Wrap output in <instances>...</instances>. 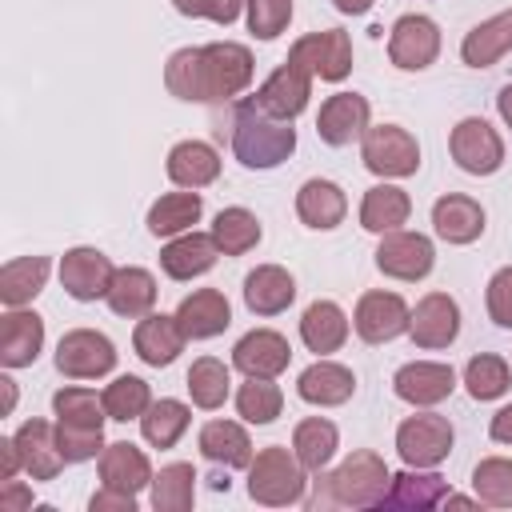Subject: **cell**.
Listing matches in <instances>:
<instances>
[{
    "mask_svg": "<svg viewBox=\"0 0 512 512\" xmlns=\"http://www.w3.org/2000/svg\"><path fill=\"white\" fill-rule=\"evenodd\" d=\"M252 52L236 40H216L200 48H180L164 64V88L176 100L192 104H220L240 96L252 84Z\"/></svg>",
    "mask_w": 512,
    "mask_h": 512,
    "instance_id": "cell-1",
    "label": "cell"
},
{
    "mask_svg": "<svg viewBox=\"0 0 512 512\" xmlns=\"http://www.w3.org/2000/svg\"><path fill=\"white\" fill-rule=\"evenodd\" d=\"M232 152L244 168H276L296 152V128L292 120H280L264 112L252 96L236 100L232 108Z\"/></svg>",
    "mask_w": 512,
    "mask_h": 512,
    "instance_id": "cell-2",
    "label": "cell"
},
{
    "mask_svg": "<svg viewBox=\"0 0 512 512\" xmlns=\"http://www.w3.org/2000/svg\"><path fill=\"white\" fill-rule=\"evenodd\" d=\"M52 412H56V436H60V452L68 464H84L92 456L104 452V396H96L92 388H60L52 396Z\"/></svg>",
    "mask_w": 512,
    "mask_h": 512,
    "instance_id": "cell-3",
    "label": "cell"
},
{
    "mask_svg": "<svg viewBox=\"0 0 512 512\" xmlns=\"http://www.w3.org/2000/svg\"><path fill=\"white\" fill-rule=\"evenodd\" d=\"M320 480H324V496H320V492L312 496L316 508H320V504L380 508L384 496H388V488H392V472H388V464H384L376 452H368V448L352 452L332 476H320Z\"/></svg>",
    "mask_w": 512,
    "mask_h": 512,
    "instance_id": "cell-4",
    "label": "cell"
},
{
    "mask_svg": "<svg viewBox=\"0 0 512 512\" xmlns=\"http://www.w3.org/2000/svg\"><path fill=\"white\" fill-rule=\"evenodd\" d=\"M304 464L296 460V452L272 444V448H260L248 464V496L256 504H268V508H288V504H300L304 500Z\"/></svg>",
    "mask_w": 512,
    "mask_h": 512,
    "instance_id": "cell-5",
    "label": "cell"
},
{
    "mask_svg": "<svg viewBox=\"0 0 512 512\" xmlns=\"http://www.w3.org/2000/svg\"><path fill=\"white\" fill-rule=\"evenodd\" d=\"M360 160L368 172H376L384 180H404L420 168V144L400 124H368V132L360 140Z\"/></svg>",
    "mask_w": 512,
    "mask_h": 512,
    "instance_id": "cell-6",
    "label": "cell"
},
{
    "mask_svg": "<svg viewBox=\"0 0 512 512\" xmlns=\"http://www.w3.org/2000/svg\"><path fill=\"white\" fill-rule=\"evenodd\" d=\"M452 424L440 412H416L396 428V452L408 468H436L452 452Z\"/></svg>",
    "mask_w": 512,
    "mask_h": 512,
    "instance_id": "cell-7",
    "label": "cell"
},
{
    "mask_svg": "<svg viewBox=\"0 0 512 512\" xmlns=\"http://www.w3.org/2000/svg\"><path fill=\"white\" fill-rule=\"evenodd\" d=\"M56 368L68 380H100L116 368V344L96 328H72L56 344Z\"/></svg>",
    "mask_w": 512,
    "mask_h": 512,
    "instance_id": "cell-8",
    "label": "cell"
},
{
    "mask_svg": "<svg viewBox=\"0 0 512 512\" xmlns=\"http://www.w3.org/2000/svg\"><path fill=\"white\" fill-rule=\"evenodd\" d=\"M288 60L312 72V80H344L352 72V40L344 28H324L308 32L288 48Z\"/></svg>",
    "mask_w": 512,
    "mask_h": 512,
    "instance_id": "cell-9",
    "label": "cell"
},
{
    "mask_svg": "<svg viewBox=\"0 0 512 512\" xmlns=\"http://www.w3.org/2000/svg\"><path fill=\"white\" fill-rule=\"evenodd\" d=\"M448 148H452V160L468 176H492L504 164V140H500V132L484 116H464L452 128Z\"/></svg>",
    "mask_w": 512,
    "mask_h": 512,
    "instance_id": "cell-10",
    "label": "cell"
},
{
    "mask_svg": "<svg viewBox=\"0 0 512 512\" xmlns=\"http://www.w3.org/2000/svg\"><path fill=\"white\" fill-rule=\"evenodd\" d=\"M440 56V28L432 16L408 12L388 32V60L404 72H424Z\"/></svg>",
    "mask_w": 512,
    "mask_h": 512,
    "instance_id": "cell-11",
    "label": "cell"
},
{
    "mask_svg": "<svg viewBox=\"0 0 512 512\" xmlns=\"http://www.w3.org/2000/svg\"><path fill=\"white\" fill-rule=\"evenodd\" d=\"M408 324H412V308H408L404 296H396V292L376 288V292H364V296L356 300L352 328H356V336L368 340V344H388V340H396L400 332H408Z\"/></svg>",
    "mask_w": 512,
    "mask_h": 512,
    "instance_id": "cell-12",
    "label": "cell"
},
{
    "mask_svg": "<svg viewBox=\"0 0 512 512\" xmlns=\"http://www.w3.org/2000/svg\"><path fill=\"white\" fill-rule=\"evenodd\" d=\"M436 264V248L424 232H384L376 248V268L392 280H424Z\"/></svg>",
    "mask_w": 512,
    "mask_h": 512,
    "instance_id": "cell-13",
    "label": "cell"
},
{
    "mask_svg": "<svg viewBox=\"0 0 512 512\" xmlns=\"http://www.w3.org/2000/svg\"><path fill=\"white\" fill-rule=\"evenodd\" d=\"M112 260L100 252V248H68L60 256V284L72 300H104L108 288H112Z\"/></svg>",
    "mask_w": 512,
    "mask_h": 512,
    "instance_id": "cell-14",
    "label": "cell"
},
{
    "mask_svg": "<svg viewBox=\"0 0 512 512\" xmlns=\"http://www.w3.org/2000/svg\"><path fill=\"white\" fill-rule=\"evenodd\" d=\"M408 336L416 348H448L456 336H460V304L448 296V292H428L416 308H412V324H408Z\"/></svg>",
    "mask_w": 512,
    "mask_h": 512,
    "instance_id": "cell-15",
    "label": "cell"
},
{
    "mask_svg": "<svg viewBox=\"0 0 512 512\" xmlns=\"http://www.w3.org/2000/svg\"><path fill=\"white\" fill-rule=\"evenodd\" d=\"M368 116H372V108H368V100H364L360 92H336V96H328V100L320 104L316 136H320L324 144H332V148H344V144H352V140H364Z\"/></svg>",
    "mask_w": 512,
    "mask_h": 512,
    "instance_id": "cell-16",
    "label": "cell"
},
{
    "mask_svg": "<svg viewBox=\"0 0 512 512\" xmlns=\"http://www.w3.org/2000/svg\"><path fill=\"white\" fill-rule=\"evenodd\" d=\"M392 388H396V396H400L404 404H412V408H432V404H440V400L452 396L456 372H452L448 364H440V360H412V364L396 368Z\"/></svg>",
    "mask_w": 512,
    "mask_h": 512,
    "instance_id": "cell-17",
    "label": "cell"
},
{
    "mask_svg": "<svg viewBox=\"0 0 512 512\" xmlns=\"http://www.w3.org/2000/svg\"><path fill=\"white\" fill-rule=\"evenodd\" d=\"M308 96H312V72H304L300 64L284 60L260 88H256V104L280 120H296L304 108H308Z\"/></svg>",
    "mask_w": 512,
    "mask_h": 512,
    "instance_id": "cell-18",
    "label": "cell"
},
{
    "mask_svg": "<svg viewBox=\"0 0 512 512\" xmlns=\"http://www.w3.org/2000/svg\"><path fill=\"white\" fill-rule=\"evenodd\" d=\"M288 360H292V344L272 328H252L232 348V364L244 376H272L276 380L288 368Z\"/></svg>",
    "mask_w": 512,
    "mask_h": 512,
    "instance_id": "cell-19",
    "label": "cell"
},
{
    "mask_svg": "<svg viewBox=\"0 0 512 512\" xmlns=\"http://www.w3.org/2000/svg\"><path fill=\"white\" fill-rule=\"evenodd\" d=\"M44 348V320L28 308H8L0 316V364L28 368Z\"/></svg>",
    "mask_w": 512,
    "mask_h": 512,
    "instance_id": "cell-20",
    "label": "cell"
},
{
    "mask_svg": "<svg viewBox=\"0 0 512 512\" xmlns=\"http://www.w3.org/2000/svg\"><path fill=\"white\" fill-rule=\"evenodd\" d=\"M184 328H180V320L176 316H164V312H148V316H140V324H136V332H132V348H136V356L144 360V364H152V368H168L180 352H184Z\"/></svg>",
    "mask_w": 512,
    "mask_h": 512,
    "instance_id": "cell-21",
    "label": "cell"
},
{
    "mask_svg": "<svg viewBox=\"0 0 512 512\" xmlns=\"http://www.w3.org/2000/svg\"><path fill=\"white\" fill-rule=\"evenodd\" d=\"M16 444H20V460H24V472L32 480H56L60 468L68 464L64 452H60V436L48 420H24L16 428Z\"/></svg>",
    "mask_w": 512,
    "mask_h": 512,
    "instance_id": "cell-22",
    "label": "cell"
},
{
    "mask_svg": "<svg viewBox=\"0 0 512 512\" xmlns=\"http://www.w3.org/2000/svg\"><path fill=\"white\" fill-rule=\"evenodd\" d=\"M220 248L212 240V232H180L172 236L164 248H160V268L172 276V280H192V276H204L212 264H216Z\"/></svg>",
    "mask_w": 512,
    "mask_h": 512,
    "instance_id": "cell-23",
    "label": "cell"
},
{
    "mask_svg": "<svg viewBox=\"0 0 512 512\" xmlns=\"http://www.w3.org/2000/svg\"><path fill=\"white\" fill-rule=\"evenodd\" d=\"M176 320H180V328H184L188 340H212V336H220L232 324V308H228V296L224 292L196 288L192 296L180 300Z\"/></svg>",
    "mask_w": 512,
    "mask_h": 512,
    "instance_id": "cell-24",
    "label": "cell"
},
{
    "mask_svg": "<svg viewBox=\"0 0 512 512\" xmlns=\"http://www.w3.org/2000/svg\"><path fill=\"white\" fill-rule=\"evenodd\" d=\"M296 392H300L304 404L336 408V404L352 400L356 376H352V368H344V364H336V360H316V364H308V368L296 376Z\"/></svg>",
    "mask_w": 512,
    "mask_h": 512,
    "instance_id": "cell-25",
    "label": "cell"
},
{
    "mask_svg": "<svg viewBox=\"0 0 512 512\" xmlns=\"http://www.w3.org/2000/svg\"><path fill=\"white\" fill-rule=\"evenodd\" d=\"M296 300V280L280 264H256L244 276V304L256 316H276Z\"/></svg>",
    "mask_w": 512,
    "mask_h": 512,
    "instance_id": "cell-26",
    "label": "cell"
},
{
    "mask_svg": "<svg viewBox=\"0 0 512 512\" xmlns=\"http://www.w3.org/2000/svg\"><path fill=\"white\" fill-rule=\"evenodd\" d=\"M100 484L104 488H120V492H144L152 484V464L148 456L128 444V440H116V444H104L100 452Z\"/></svg>",
    "mask_w": 512,
    "mask_h": 512,
    "instance_id": "cell-27",
    "label": "cell"
},
{
    "mask_svg": "<svg viewBox=\"0 0 512 512\" xmlns=\"http://www.w3.org/2000/svg\"><path fill=\"white\" fill-rule=\"evenodd\" d=\"M432 228L440 240L448 244H472L480 240L484 232V208L472 200V196H460V192H448L432 204Z\"/></svg>",
    "mask_w": 512,
    "mask_h": 512,
    "instance_id": "cell-28",
    "label": "cell"
},
{
    "mask_svg": "<svg viewBox=\"0 0 512 512\" xmlns=\"http://www.w3.org/2000/svg\"><path fill=\"white\" fill-rule=\"evenodd\" d=\"M300 340L308 352L316 356H328V352H340L344 340H348V316L336 300H312L300 316Z\"/></svg>",
    "mask_w": 512,
    "mask_h": 512,
    "instance_id": "cell-29",
    "label": "cell"
},
{
    "mask_svg": "<svg viewBox=\"0 0 512 512\" xmlns=\"http://www.w3.org/2000/svg\"><path fill=\"white\" fill-rule=\"evenodd\" d=\"M512 52V8L500 12V16H488L480 20L476 28L464 32L460 40V60L468 68H492L500 56Z\"/></svg>",
    "mask_w": 512,
    "mask_h": 512,
    "instance_id": "cell-30",
    "label": "cell"
},
{
    "mask_svg": "<svg viewBox=\"0 0 512 512\" xmlns=\"http://www.w3.org/2000/svg\"><path fill=\"white\" fill-rule=\"evenodd\" d=\"M344 212H348V196H344L340 184L320 180V176H312V180L300 184V192H296V216L308 228L328 232V228H336L344 220Z\"/></svg>",
    "mask_w": 512,
    "mask_h": 512,
    "instance_id": "cell-31",
    "label": "cell"
},
{
    "mask_svg": "<svg viewBox=\"0 0 512 512\" xmlns=\"http://www.w3.org/2000/svg\"><path fill=\"white\" fill-rule=\"evenodd\" d=\"M168 180L176 188H204L220 176V156L212 144L204 140H180L172 152H168Z\"/></svg>",
    "mask_w": 512,
    "mask_h": 512,
    "instance_id": "cell-32",
    "label": "cell"
},
{
    "mask_svg": "<svg viewBox=\"0 0 512 512\" xmlns=\"http://www.w3.org/2000/svg\"><path fill=\"white\" fill-rule=\"evenodd\" d=\"M104 300H108V308H112L116 316L140 320V316H148L152 304H156V276H152L148 268H136V264L116 268L112 288H108Z\"/></svg>",
    "mask_w": 512,
    "mask_h": 512,
    "instance_id": "cell-33",
    "label": "cell"
},
{
    "mask_svg": "<svg viewBox=\"0 0 512 512\" xmlns=\"http://www.w3.org/2000/svg\"><path fill=\"white\" fill-rule=\"evenodd\" d=\"M408 212H412V200H408L404 188H396V184H376V188H368L364 200H360V228L384 236V232H396L400 224H408Z\"/></svg>",
    "mask_w": 512,
    "mask_h": 512,
    "instance_id": "cell-34",
    "label": "cell"
},
{
    "mask_svg": "<svg viewBox=\"0 0 512 512\" xmlns=\"http://www.w3.org/2000/svg\"><path fill=\"white\" fill-rule=\"evenodd\" d=\"M200 452L224 468H248L252 464V440H248L244 424H236V420H208L200 428Z\"/></svg>",
    "mask_w": 512,
    "mask_h": 512,
    "instance_id": "cell-35",
    "label": "cell"
},
{
    "mask_svg": "<svg viewBox=\"0 0 512 512\" xmlns=\"http://www.w3.org/2000/svg\"><path fill=\"white\" fill-rule=\"evenodd\" d=\"M204 212V200L196 188H184V192H164L152 208H148V232L152 236H180V232H192V224L200 220Z\"/></svg>",
    "mask_w": 512,
    "mask_h": 512,
    "instance_id": "cell-36",
    "label": "cell"
},
{
    "mask_svg": "<svg viewBox=\"0 0 512 512\" xmlns=\"http://www.w3.org/2000/svg\"><path fill=\"white\" fill-rule=\"evenodd\" d=\"M48 272H52L48 256H16V260H8L0 268V300L8 308H24L32 296H40Z\"/></svg>",
    "mask_w": 512,
    "mask_h": 512,
    "instance_id": "cell-37",
    "label": "cell"
},
{
    "mask_svg": "<svg viewBox=\"0 0 512 512\" xmlns=\"http://www.w3.org/2000/svg\"><path fill=\"white\" fill-rule=\"evenodd\" d=\"M448 492L452 488H448L444 476L408 468V472L392 476V488H388V496H384L380 508H436V504H444Z\"/></svg>",
    "mask_w": 512,
    "mask_h": 512,
    "instance_id": "cell-38",
    "label": "cell"
},
{
    "mask_svg": "<svg viewBox=\"0 0 512 512\" xmlns=\"http://www.w3.org/2000/svg\"><path fill=\"white\" fill-rule=\"evenodd\" d=\"M336 448H340V432H336V424L324 420V416H308V420H300L296 432H292V452H296V460H300L308 472H324L328 460L336 456Z\"/></svg>",
    "mask_w": 512,
    "mask_h": 512,
    "instance_id": "cell-39",
    "label": "cell"
},
{
    "mask_svg": "<svg viewBox=\"0 0 512 512\" xmlns=\"http://www.w3.org/2000/svg\"><path fill=\"white\" fill-rule=\"evenodd\" d=\"M196 468L176 460V464H164L156 476H152V508L156 512H188L192 500H196Z\"/></svg>",
    "mask_w": 512,
    "mask_h": 512,
    "instance_id": "cell-40",
    "label": "cell"
},
{
    "mask_svg": "<svg viewBox=\"0 0 512 512\" xmlns=\"http://www.w3.org/2000/svg\"><path fill=\"white\" fill-rule=\"evenodd\" d=\"M212 240L220 256H244L260 244V220L248 208H220L212 220Z\"/></svg>",
    "mask_w": 512,
    "mask_h": 512,
    "instance_id": "cell-41",
    "label": "cell"
},
{
    "mask_svg": "<svg viewBox=\"0 0 512 512\" xmlns=\"http://www.w3.org/2000/svg\"><path fill=\"white\" fill-rule=\"evenodd\" d=\"M228 392H232V372H228L224 360H216V356L192 360V368H188V396H192L196 408L216 412L228 400Z\"/></svg>",
    "mask_w": 512,
    "mask_h": 512,
    "instance_id": "cell-42",
    "label": "cell"
},
{
    "mask_svg": "<svg viewBox=\"0 0 512 512\" xmlns=\"http://www.w3.org/2000/svg\"><path fill=\"white\" fill-rule=\"evenodd\" d=\"M188 420H192L188 404L164 396V400H152V404H148V412L140 416V432H144V440H148L152 448H172V444L188 432Z\"/></svg>",
    "mask_w": 512,
    "mask_h": 512,
    "instance_id": "cell-43",
    "label": "cell"
},
{
    "mask_svg": "<svg viewBox=\"0 0 512 512\" xmlns=\"http://www.w3.org/2000/svg\"><path fill=\"white\" fill-rule=\"evenodd\" d=\"M284 408V392L272 376H248L236 392V412L248 420V424H272Z\"/></svg>",
    "mask_w": 512,
    "mask_h": 512,
    "instance_id": "cell-44",
    "label": "cell"
},
{
    "mask_svg": "<svg viewBox=\"0 0 512 512\" xmlns=\"http://www.w3.org/2000/svg\"><path fill=\"white\" fill-rule=\"evenodd\" d=\"M464 384H468V396H472V400H496V396L508 392L512 372H508L504 356L480 352V356H472V360L464 364Z\"/></svg>",
    "mask_w": 512,
    "mask_h": 512,
    "instance_id": "cell-45",
    "label": "cell"
},
{
    "mask_svg": "<svg viewBox=\"0 0 512 512\" xmlns=\"http://www.w3.org/2000/svg\"><path fill=\"white\" fill-rule=\"evenodd\" d=\"M100 396H104L108 420H120V424L140 420L148 412V404H152V392H148V384L140 376H116Z\"/></svg>",
    "mask_w": 512,
    "mask_h": 512,
    "instance_id": "cell-46",
    "label": "cell"
},
{
    "mask_svg": "<svg viewBox=\"0 0 512 512\" xmlns=\"http://www.w3.org/2000/svg\"><path fill=\"white\" fill-rule=\"evenodd\" d=\"M472 492L480 504L492 508H512V460L508 456H488L472 468Z\"/></svg>",
    "mask_w": 512,
    "mask_h": 512,
    "instance_id": "cell-47",
    "label": "cell"
},
{
    "mask_svg": "<svg viewBox=\"0 0 512 512\" xmlns=\"http://www.w3.org/2000/svg\"><path fill=\"white\" fill-rule=\"evenodd\" d=\"M244 16L256 40H276L292 20V0H244Z\"/></svg>",
    "mask_w": 512,
    "mask_h": 512,
    "instance_id": "cell-48",
    "label": "cell"
},
{
    "mask_svg": "<svg viewBox=\"0 0 512 512\" xmlns=\"http://www.w3.org/2000/svg\"><path fill=\"white\" fill-rule=\"evenodd\" d=\"M484 304H488L492 324L512 328V264H508V268H500V272H492L488 292H484Z\"/></svg>",
    "mask_w": 512,
    "mask_h": 512,
    "instance_id": "cell-49",
    "label": "cell"
},
{
    "mask_svg": "<svg viewBox=\"0 0 512 512\" xmlns=\"http://www.w3.org/2000/svg\"><path fill=\"white\" fill-rule=\"evenodd\" d=\"M180 16L192 20H212V24H232L244 8V0H172Z\"/></svg>",
    "mask_w": 512,
    "mask_h": 512,
    "instance_id": "cell-50",
    "label": "cell"
},
{
    "mask_svg": "<svg viewBox=\"0 0 512 512\" xmlns=\"http://www.w3.org/2000/svg\"><path fill=\"white\" fill-rule=\"evenodd\" d=\"M88 508H92V512H136V496H132V492H120V488H104V484H100V492L88 500Z\"/></svg>",
    "mask_w": 512,
    "mask_h": 512,
    "instance_id": "cell-51",
    "label": "cell"
},
{
    "mask_svg": "<svg viewBox=\"0 0 512 512\" xmlns=\"http://www.w3.org/2000/svg\"><path fill=\"white\" fill-rule=\"evenodd\" d=\"M32 508V488L20 480H0V512H24Z\"/></svg>",
    "mask_w": 512,
    "mask_h": 512,
    "instance_id": "cell-52",
    "label": "cell"
},
{
    "mask_svg": "<svg viewBox=\"0 0 512 512\" xmlns=\"http://www.w3.org/2000/svg\"><path fill=\"white\" fill-rule=\"evenodd\" d=\"M20 468H24L20 444H16V436H4V440H0V480H12Z\"/></svg>",
    "mask_w": 512,
    "mask_h": 512,
    "instance_id": "cell-53",
    "label": "cell"
},
{
    "mask_svg": "<svg viewBox=\"0 0 512 512\" xmlns=\"http://www.w3.org/2000/svg\"><path fill=\"white\" fill-rule=\"evenodd\" d=\"M488 436H492L496 444H512V404H504V408L492 416V424H488Z\"/></svg>",
    "mask_w": 512,
    "mask_h": 512,
    "instance_id": "cell-54",
    "label": "cell"
},
{
    "mask_svg": "<svg viewBox=\"0 0 512 512\" xmlns=\"http://www.w3.org/2000/svg\"><path fill=\"white\" fill-rule=\"evenodd\" d=\"M332 8L344 12V16H364L372 8V0H332Z\"/></svg>",
    "mask_w": 512,
    "mask_h": 512,
    "instance_id": "cell-55",
    "label": "cell"
},
{
    "mask_svg": "<svg viewBox=\"0 0 512 512\" xmlns=\"http://www.w3.org/2000/svg\"><path fill=\"white\" fill-rule=\"evenodd\" d=\"M496 112H500V120L512 128V84L500 88V96H496Z\"/></svg>",
    "mask_w": 512,
    "mask_h": 512,
    "instance_id": "cell-56",
    "label": "cell"
},
{
    "mask_svg": "<svg viewBox=\"0 0 512 512\" xmlns=\"http://www.w3.org/2000/svg\"><path fill=\"white\" fill-rule=\"evenodd\" d=\"M0 388H4V412H12L16 408V380L0 376Z\"/></svg>",
    "mask_w": 512,
    "mask_h": 512,
    "instance_id": "cell-57",
    "label": "cell"
}]
</instances>
